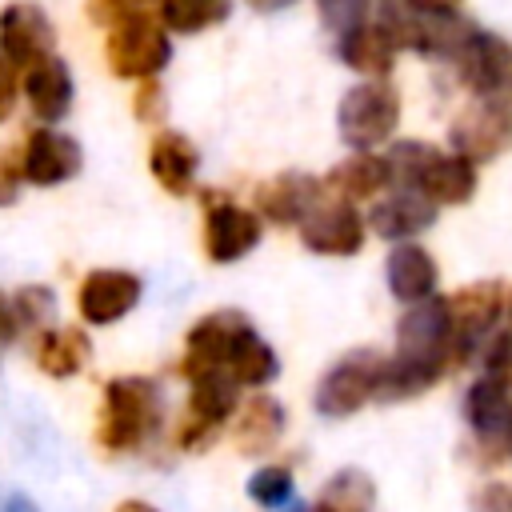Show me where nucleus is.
<instances>
[{"label":"nucleus","mask_w":512,"mask_h":512,"mask_svg":"<svg viewBox=\"0 0 512 512\" xmlns=\"http://www.w3.org/2000/svg\"><path fill=\"white\" fill-rule=\"evenodd\" d=\"M164 428V392L152 376H112L96 408V444L108 456H132L156 440Z\"/></svg>","instance_id":"obj_1"},{"label":"nucleus","mask_w":512,"mask_h":512,"mask_svg":"<svg viewBox=\"0 0 512 512\" xmlns=\"http://www.w3.org/2000/svg\"><path fill=\"white\" fill-rule=\"evenodd\" d=\"M172 60V32L160 24L156 0L128 8L104 28V64L116 80H148L160 76Z\"/></svg>","instance_id":"obj_2"},{"label":"nucleus","mask_w":512,"mask_h":512,"mask_svg":"<svg viewBox=\"0 0 512 512\" xmlns=\"http://www.w3.org/2000/svg\"><path fill=\"white\" fill-rule=\"evenodd\" d=\"M396 124H400V96L384 76L360 80L340 96L336 128L352 152H372V148L388 144Z\"/></svg>","instance_id":"obj_3"},{"label":"nucleus","mask_w":512,"mask_h":512,"mask_svg":"<svg viewBox=\"0 0 512 512\" xmlns=\"http://www.w3.org/2000/svg\"><path fill=\"white\" fill-rule=\"evenodd\" d=\"M240 404V384L216 368V372H204V376H192L188 380V400H184V416L176 420V448L180 452H204L216 444L220 428L232 420Z\"/></svg>","instance_id":"obj_4"},{"label":"nucleus","mask_w":512,"mask_h":512,"mask_svg":"<svg viewBox=\"0 0 512 512\" xmlns=\"http://www.w3.org/2000/svg\"><path fill=\"white\" fill-rule=\"evenodd\" d=\"M16 164L24 176V188H60L80 176L84 148L76 136H68L56 124H36L16 144Z\"/></svg>","instance_id":"obj_5"},{"label":"nucleus","mask_w":512,"mask_h":512,"mask_svg":"<svg viewBox=\"0 0 512 512\" xmlns=\"http://www.w3.org/2000/svg\"><path fill=\"white\" fill-rule=\"evenodd\" d=\"M380 372H384V356L372 348H356V352L340 356L316 384V412L328 420H344V416L360 412L364 404L376 400Z\"/></svg>","instance_id":"obj_6"},{"label":"nucleus","mask_w":512,"mask_h":512,"mask_svg":"<svg viewBox=\"0 0 512 512\" xmlns=\"http://www.w3.org/2000/svg\"><path fill=\"white\" fill-rule=\"evenodd\" d=\"M144 296V280L132 268H88L76 284V316L84 328L120 324Z\"/></svg>","instance_id":"obj_7"},{"label":"nucleus","mask_w":512,"mask_h":512,"mask_svg":"<svg viewBox=\"0 0 512 512\" xmlns=\"http://www.w3.org/2000/svg\"><path fill=\"white\" fill-rule=\"evenodd\" d=\"M264 236V224L252 208L228 200V196H216V192H204V256L212 264H236L244 260Z\"/></svg>","instance_id":"obj_8"},{"label":"nucleus","mask_w":512,"mask_h":512,"mask_svg":"<svg viewBox=\"0 0 512 512\" xmlns=\"http://www.w3.org/2000/svg\"><path fill=\"white\" fill-rule=\"evenodd\" d=\"M504 300H508V292L500 280H476V284H464L452 296H444L448 320H452V360H464L476 344H484V336L504 316Z\"/></svg>","instance_id":"obj_9"},{"label":"nucleus","mask_w":512,"mask_h":512,"mask_svg":"<svg viewBox=\"0 0 512 512\" xmlns=\"http://www.w3.org/2000/svg\"><path fill=\"white\" fill-rule=\"evenodd\" d=\"M252 332V320L240 312V308H216L208 316H200L188 336H184V356H180V376L192 380V376H204V372H216L224 368L228 352L236 348V340Z\"/></svg>","instance_id":"obj_10"},{"label":"nucleus","mask_w":512,"mask_h":512,"mask_svg":"<svg viewBox=\"0 0 512 512\" xmlns=\"http://www.w3.org/2000/svg\"><path fill=\"white\" fill-rule=\"evenodd\" d=\"M20 104L36 124H60L76 104V80L60 52H48L20 68Z\"/></svg>","instance_id":"obj_11"},{"label":"nucleus","mask_w":512,"mask_h":512,"mask_svg":"<svg viewBox=\"0 0 512 512\" xmlns=\"http://www.w3.org/2000/svg\"><path fill=\"white\" fill-rule=\"evenodd\" d=\"M448 140L456 144L460 156H468L472 164L496 160L508 144H512V108L500 104L496 96H480V104H468L456 120Z\"/></svg>","instance_id":"obj_12"},{"label":"nucleus","mask_w":512,"mask_h":512,"mask_svg":"<svg viewBox=\"0 0 512 512\" xmlns=\"http://www.w3.org/2000/svg\"><path fill=\"white\" fill-rule=\"evenodd\" d=\"M300 228V240L308 252L316 256H356L364 248V216L348 204V200H316L312 212L296 224Z\"/></svg>","instance_id":"obj_13"},{"label":"nucleus","mask_w":512,"mask_h":512,"mask_svg":"<svg viewBox=\"0 0 512 512\" xmlns=\"http://www.w3.org/2000/svg\"><path fill=\"white\" fill-rule=\"evenodd\" d=\"M56 52V24L36 0H8L0 8V56L16 68Z\"/></svg>","instance_id":"obj_14"},{"label":"nucleus","mask_w":512,"mask_h":512,"mask_svg":"<svg viewBox=\"0 0 512 512\" xmlns=\"http://www.w3.org/2000/svg\"><path fill=\"white\" fill-rule=\"evenodd\" d=\"M452 60H456V76L476 96H496L512 84V44L496 32L472 28V36Z\"/></svg>","instance_id":"obj_15"},{"label":"nucleus","mask_w":512,"mask_h":512,"mask_svg":"<svg viewBox=\"0 0 512 512\" xmlns=\"http://www.w3.org/2000/svg\"><path fill=\"white\" fill-rule=\"evenodd\" d=\"M28 356L48 380H72L92 364L96 348L80 324H48L28 336Z\"/></svg>","instance_id":"obj_16"},{"label":"nucleus","mask_w":512,"mask_h":512,"mask_svg":"<svg viewBox=\"0 0 512 512\" xmlns=\"http://www.w3.org/2000/svg\"><path fill=\"white\" fill-rule=\"evenodd\" d=\"M436 212H440V208H436L420 188H396V192H388L384 200L372 204L368 228H372L380 240L404 244V240L424 236V232L436 224Z\"/></svg>","instance_id":"obj_17"},{"label":"nucleus","mask_w":512,"mask_h":512,"mask_svg":"<svg viewBox=\"0 0 512 512\" xmlns=\"http://www.w3.org/2000/svg\"><path fill=\"white\" fill-rule=\"evenodd\" d=\"M148 172L168 196H192L196 172H200V152L184 132L160 128L148 140Z\"/></svg>","instance_id":"obj_18"},{"label":"nucleus","mask_w":512,"mask_h":512,"mask_svg":"<svg viewBox=\"0 0 512 512\" xmlns=\"http://www.w3.org/2000/svg\"><path fill=\"white\" fill-rule=\"evenodd\" d=\"M232 444L240 456H264L280 444L284 428H288V412L276 396H264L256 388V396H248L244 404H236L232 412Z\"/></svg>","instance_id":"obj_19"},{"label":"nucleus","mask_w":512,"mask_h":512,"mask_svg":"<svg viewBox=\"0 0 512 512\" xmlns=\"http://www.w3.org/2000/svg\"><path fill=\"white\" fill-rule=\"evenodd\" d=\"M320 196H324V188H320L316 176H308V172H280L268 184H260V192H256V216L288 228V224H300Z\"/></svg>","instance_id":"obj_20"},{"label":"nucleus","mask_w":512,"mask_h":512,"mask_svg":"<svg viewBox=\"0 0 512 512\" xmlns=\"http://www.w3.org/2000/svg\"><path fill=\"white\" fill-rule=\"evenodd\" d=\"M336 40H340V48H336L340 60H344L352 72L368 76V80L388 76L392 64H396V52H400V44L392 40V32H388L380 20H364V24L348 28V32L336 36Z\"/></svg>","instance_id":"obj_21"},{"label":"nucleus","mask_w":512,"mask_h":512,"mask_svg":"<svg viewBox=\"0 0 512 512\" xmlns=\"http://www.w3.org/2000/svg\"><path fill=\"white\" fill-rule=\"evenodd\" d=\"M384 276H388V292L404 304H416L424 296L436 292V280H440V268L432 260V252L416 240H404L392 248L388 264H384Z\"/></svg>","instance_id":"obj_22"},{"label":"nucleus","mask_w":512,"mask_h":512,"mask_svg":"<svg viewBox=\"0 0 512 512\" xmlns=\"http://www.w3.org/2000/svg\"><path fill=\"white\" fill-rule=\"evenodd\" d=\"M420 192L440 208H456V204H468L472 192H476V164L460 152H436L428 172L420 176Z\"/></svg>","instance_id":"obj_23"},{"label":"nucleus","mask_w":512,"mask_h":512,"mask_svg":"<svg viewBox=\"0 0 512 512\" xmlns=\"http://www.w3.org/2000/svg\"><path fill=\"white\" fill-rule=\"evenodd\" d=\"M464 416L476 436H500L512 416V384L504 376L480 372L464 396Z\"/></svg>","instance_id":"obj_24"},{"label":"nucleus","mask_w":512,"mask_h":512,"mask_svg":"<svg viewBox=\"0 0 512 512\" xmlns=\"http://www.w3.org/2000/svg\"><path fill=\"white\" fill-rule=\"evenodd\" d=\"M384 184H388V172H384V160H380L376 152H352V156L340 160V164L328 172V180H324V188H328L336 200H348V204L372 200Z\"/></svg>","instance_id":"obj_25"},{"label":"nucleus","mask_w":512,"mask_h":512,"mask_svg":"<svg viewBox=\"0 0 512 512\" xmlns=\"http://www.w3.org/2000/svg\"><path fill=\"white\" fill-rule=\"evenodd\" d=\"M224 372L240 384V388H264V384H272L276 376H280V356H276V348L252 328V332H244L240 340H236V348L228 352V360H224Z\"/></svg>","instance_id":"obj_26"},{"label":"nucleus","mask_w":512,"mask_h":512,"mask_svg":"<svg viewBox=\"0 0 512 512\" xmlns=\"http://www.w3.org/2000/svg\"><path fill=\"white\" fill-rule=\"evenodd\" d=\"M156 12L172 36H200L232 16V0H156Z\"/></svg>","instance_id":"obj_27"},{"label":"nucleus","mask_w":512,"mask_h":512,"mask_svg":"<svg viewBox=\"0 0 512 512\" xmlns=\"http://www.w3.org/2000/svg\"><path fill=\"white\" fill-rule=\"evenodd\" d=\"M320 508H328V512H372L376 508V480L364 468H340L324 480Z\"/></svg>","instance_id":"obj_28"},{"label":"nucleus","mask_w":512,"mask_h":512,"mask_svg":"<svg viewBox=\"0 0 512 512\" xmlns=\"http://www.w3.org/2000/svg\"><path fill=\"white\" fill-rule=\"evenodd\" d=\"M432 156H436V148L428 140H396L380 160H384L392 188H420V176L428 172Z\"/></svg>","instance_id":"obj_29"},{"label":"nucleus","mask_w":512,"mask_h":512,"mask_svg":"<svg viewBox=\"0 0 512 512\" xmlns=\"http://www.w3.org/2000/svg\"><path fill=\"white\" fill-rule=\"evenodd\" d=\"M12 308H16V320L24 328V340L48 324H56V292L48 284H20L12 292Z\"/></svg>","instance_id":"obj_30"},{"label":"nucleus","mask_w":512,"mask_h":512,"mask_svg":"<svg viewBox=\"0 0 512 512\" xmlns=\"http://www.w3.org/2000/svg\"><path fill=\"white\" fill-rule=\"evenodd\" d=\"M292 492H296V476L292 468L284 464H264L248 476V496L252 504L260 508H280V504H292Z\"/></svg>","instance_id":"obj_31"},{"label":"nucleus","mask_w":512,"mask_h":512,"mask_svg":"<svg viewBox=\"0 0 512 512\" xmlns=\"http://www.w3.org/2000/svg\"><path fill=\"white\" fill-rule=\"evenodd\" d=\"M368 8H372V0H316L320 24L328 32H336V36H344L356 24H364L368 20Z\"/></svg>","instance_id":"obj_32"},{"label":"nucleus","mask_w":512,"mask_h":512,"mask_svg":"<svg viewBox=\"0 0 512 512\" xmlns=\"http://www.w3.org/2000/svg\"><path fill=\"white\" fill-rule=\"evenodd\" d=\"M164 112H168V92H164V84H160L156 76L136 80V92H132V116H136L140 124H160Z\"/></svg>","instance_id":"obj_33"},{"label":"nucleus","mask_w":512,"mask_h":512,"mask_svg":"<svg viewBox=\"0 0 512 512\" xmlns=\"http://www.w3.org/2000/svg\"><path fill=\"white\" fill-rule=\"evenodd\" d=\"M484 372L504 376V380L512 384V328L484 336Z\"/></svg>","instance_id":"obj_34"},{"label":"nucleus","mask_w":512,"mask_h":512,"mask_svg":"<svg viewBox=\"0 0 512 512\" xmlns=\"http://www.w3.org/2000/svg\"><path fill=\"white\" fill-rule=\"evenodd\" d=\"M24 192V176L16 164V144H0V208H12Z\"/></svg>","instance_id":"obj_35"},{"label":"nucleus","mask_w":512,"mask_h":512,"mask_svg":"<svg viewBox=\"0 0 512 512\" xmlns=\"http://www.w3.org/2000/svg\"><path fill=\"white\" fill-rule=\"evenodd\" d=\"M16 108H20V68L0 56V128L16 116Z\"/></svg>","instance_id":"obj_36"},{"label":"nucleus","mask_w":512,"mask_h":512,"mask_svg":"<svg viewBox=\"0 0 512 512\" xmlns=\"http://www.w3.org/2000/svg\"><path fill=\"white\" fill-rule=\"evenodd\" d=\"M472 512H512V484L492 480L472 496Z\"/></svg>","instance_id":"obj_37"},{"label":"nucleus","mask_w":512,"mask_h":512,"mask_svg":"<svg viewBox=\"0 0 512 512\" xmlns=\"http://www.w3.org/2000/svg\"><path fill=\"white\" fill-rule=\"evenodd\" d=\"M136 4H148V0H84V16L96 24V28H108L116 16H124L128 8Z\"/></svg>","instance_id":"obj_38"},{"label":"nucleus","mask_w":512,"mask_h":512,"mask_svg":"<svg viewBox=\"0 0 512 512\" xmlns=\"http://www.w3.org/2000/svg\"><path fill=\"white\" fill-rule=\"evenodd\" d=\"M20 340H24V328H20V320H16L12 292H4V288H0V352L16 348Z\"/></svg>","instance_id":"obj_39"},{"label":"nucleus","mask_w":512,"mask_h":512,"mask_svg":"<svg viewBox=\"0 0 512 512\" xmlns=\"http://www.w3.org/2000/svg\"><path fill=\"white\" fill-rule=\"evenodd\" d=\"M408 8H420V12H448V8H460V0H404Z\"/></svg>","instance_id":"obj_40"},{"label":"nucleus","mask_w":512,"mask_h":512,"mask_svg":"<svg viewBox=\"0 0 512 512\" xmlns=\"http://www.w3.org/2000/svg\"><path fill=\"white\" fill-rule=\"evenodd\" d=\"M256 12H280V8H292L296 0H248Z\"/></svg>","instance_id":"obj_41"},{"label":"nucleus","mask_w":512,"mask_h":512,"mask_svg":"<svg viewBox=\"0 0 512 512\" xmlns=\"http://www.w3.org/2000/svg\"><path fill=\"white\" fill-rule=\"evenodd\" d=\"M112 512H156V508H152L148 500H120Z\"/></svg>","instance_id":"obj_42"},{"label":"nucleus","mask_w":512,"mask_h":512,"mask_svg":"<svg viewBox=\"0 0 512 512\" xmlns=\"http://www.w3.org/2000/svg\"><path fill=\"white\" fill-rule=\"evenodd\" d=\"M4 512H36V504H32V500H24V496H16V500H8V504H4Z\"/></svg>","instance_id":"obj_43"},{"label":"nucleus","mask_w":512,"mask_h":512,"mask_svg":"<svg viewBox=\"0 0 512 512\" xmlns=\"http://www.w3.org/2000/svg\"><path fill=\"white\" fill-rule=\"evenodd\" d=\"M504 312H508V316H512V296H508V300H504Z\"/></svg>","instance_id":"obj_44"},{"label":"nucleus","mask_w":512,"mask_h":512,"mask_svg":"<svg viewBox=\"0 0 512 512\" xmlns=\"http://www.w3.org/2000/svg\"><path fill=\"white\" fill-rule=\"evenodd\" d=\"M288 512H308V508H296V504H288Z\"/></svg>","instance_id":"obj_45"},{"label":"nucleus","mask_w":512,"mask_h":512,"mask_svg":"<svg viewBox=\"0 0 512 512\" xmlns=\"http://www.w3.org/2000/svg\"><path fill=\"white\" fill-rule=\"evenodd\" d=\"M308 512H328V508H320V504H316V508H308Z\"/></svg>","instance_id":"obj_46"}]
</instances>
